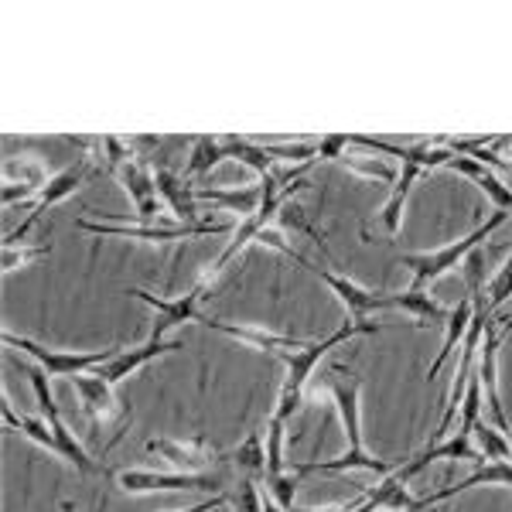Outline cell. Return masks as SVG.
I'll return each instance as SVG.
<instances>
[{
	"mask_svg": "<svg viewBox=\"0 0 512 512\" xmlns=\"http://www.w3.org/2000/svg\"><path fill=\"white\" fill-rule=\"evenodd\" d=\"M345 171L352 175H362V178H376V181H393V168L386 161H376V158H342Z\"/></svg>",
	"mask_w": 512,
	"mask_h": 512,
	"instance_id": "f1b7e54d",
	"label": "cell"
},
{
	"mask_svg": "<svg viewBox=\"0 0 512 512\" xmlns=\"http://www.w3.org/2000/svg\"><path fill=\"white\" fill-rule=\"evenodd\" d=\"M219 161H226V144L222 137H195L192 158H188V178H205Z\"/></svg>",
	"mask_w": 512,
	"mask_h": 512,
	"instance_id": "7402d4cb",
	"label": "cell"
},
{
	"mask_svg": "<svg viewBox=\"0 0 512 512\" xmlns=\"http://www.w3.org/2000/svg\"><path fill=\"white\" fill-rule=\"evenodd\" d=\"M502 328H512V315H509V318H502Z\"/></svg>",
	"mask_w": 512,
	"mask_h": 512,
	"instance_id": "8d00e7d4",
	"label": "cell"
},
{
	"mask_svg": "<svg viewBox=\"0 0 512 512\" xmlns=\"http://www.w3.org/2000/svg\"><path fill=\"white\" fill-rule=\"evenodd\" d=\"M512 297V256L506 260V267H499V274L492 277V284H489V304L492 308H502Z\"/></svg>",
	"mask_w": 512,
	"mask_h": 512,
	"instance_id": "f546056e",
	"label": "cell"
},
{
	"mask_svg": "<svg viewBox=\"0 0 512 512\" xmlns=\"http://www.w3.org/2000/svg\"><path fill=\"white\" fill-rule=\"evenodd\" d=\"M4 185H31V188H45L48 185V171L41 168L35 158H7L4 164Z\"/></svg>",
	"mask_w": 512,
	"mask_h": 512,
	"instance_id": "cb8c5ba5",
	"label": "cell"
},
{
	"mask_svg": "<svg viewBox=\"0 0 512 512\" xmlns=\"http://www.w3.org/2000/svg\"><path fill=\"white\" fill-rule=\"evenodd\" d=\"M222 144H226V158H236L239 164H246V168L260 178L270 175L274 154H270L267 144H256V140H246V137H222Z\"/></svg>",
	"mask_w": 512,
	"mask_h": 512,
	"instance_id": "44dd1931",
	"label": "cell"
},
{
	"mask_svg": "<svg viewBox=\"0 0 512 512\" xmlns=\"http://www.w3.org/2000/svg\"><path fill=\"white\" fill-rule=\"evenodd\" d=\"M0 338H4V345H11V349L28 352L48 376H72L76 379L82 373H96L99 366H106V362H113L120 355V345H106V349H93V352H65V349H48V345H41L28 335L4 332Z\"/></svg>",
	"mask_w": 512,
	"mask_h": 512,
	"instance_id": "277c9868",
	"label": "cell"
},
{
	"mask_svg": "<svg viewBox=\"0 0 512 512\" xmlns=\"http://www.w3.org/2000/svg\"><path fill=\"white\" fill-rule=\"evenodd\" d=\"M154 181H158V195L168 202L171 216H178L181 222H198V205H195V185L181 181L175 171H154Z\"/></svg>",
	"mask_w": 512,
	"mask_h": 512,
	"instance_id": "d6986e66",
	"label": "cell"
},
{
	"mask_svg": "<svg viewBox=\"0 0 512 512\" xmlns=\"http://www.w3.org/2000/svg\"><path fill=\"white\" fill-rule=\"evenodd\" d=\"M72 386H76L79 400H82V410H86L89 424L96 427H110V424H120V420H127V410L117 403V396H113V383H106L103 376L96 373H82L72 379Z\"/></svg>",
	"mask_w": 512,
	"mask_h": 512,
	"instance_id": "7c38bea8",
	"label": "cell"
},
{
	"mask_svg": "<svg viewBox=\"0 0 512 512\" xmlns=\"http://www.w3.org/2000/svg\"><path fill=\"white\" fill-rule=\"evenodd\" d=\"M437 512H448V509H437Z\"/></svg>",
	"mask_w": 512,
	"mask_h": 512,
	"instance_id": "74e56055",
	"label": "cell"
},
{
	"mask_svg": "<svg viewBox=\"0 0 512 512\" xmlns=\"http://www.w3.org/2000/svg\"><path fill=\"white\" fill-rule=\"evenodd\" d=\"M99 147L106 151V168H110V171H120L127 161H134V151H130L120 137H103V140H99Z\"/></svg>",
	"mask_w": 512,
	"mask_h": 512,
	"instance_id": "4dcf8cb0",
	"label": "cell"
},
{
	"mask_svg": "<svg viewBox=\"0 0 512 512\" xmlns=\"http://www.w3.org/2000/svg\"><path fill=\"white\" fill-rule=\"evenodd\" d=\"M0 417H4V431H21L24 437H31V441H35L38 448L52 451L55 458H59V441H55L52 427H45L38 417H21V414H14L11 400H7V393H4V400H0Z\"/></svg>",
	"mask_w": 512,
	"mask_h": 512,
	"instance_id": "ffe728a7",
	"label": "cell"
},
{
	"mask_svg": "<svg viewBox=\"0 0 512 512\" xmlns=\"http://www.w3.org/2000/svg\"><path fill=\"white\" fill-rule=\"evenodd\" d=\"M59 512H76V502H69V499H62V502H59Z\"/></svg>",
	"mask_w": 512,
	"mask_h": 512,
	"instance_id": "d590c367",
	"label": "cell"
},
{
	"mask_svg": "<svg viewBox=\"0 0 512 512\" xmlns=\"http://www.w3.org/2000/svg\"><path fill=\"white\" fill-rule=\"evenodd\" d=\"M76 226L82 233L93 236H113V239H144V243H181L195 236H216L226 233V222H181V226H117V222H93L79 219Z\"/></svg>",
	"mask_w": 512,
	"mask_h": 512,
	"instance_id": "5b68a950",
	"label": "cell"
},
{
	"mask_svg": "<svg viewBox=\"0 0 512 512\" xmlns=\"http://www.w3.org/2000/svg\"><path fill=\"white\" fill-rule=\"evenodd\" d=\"M229 502V495H212V499H202L198 506H188V509H171V512H212V509H219V506H226Z\"/></svg>",
	"mask_w": 512,
	"mask_h": 512,
	"instance_id": "e575fe53",
	"label": "cell"
},
{
	"mask_svg": "<svg viewBox=\"0 0 512 512\" xmlns=\"http://www.w3.org/2000/svg\"><path fill=\"white\" fill-rule=\"evenodd\" d=\"M239 468H246L250 475H267V448H263V434L260 431H250L246 441L229 454Z\"/></svg>",
	"mask_w": 512,
	"mask_h": 512,
	"instance_id": "484cf974",
	"label": "cell"
},
{
	"mask_svg": "<svg viewBox=\"0 0 512 512\" xmlns=\"http://www.w3.org/2000/svg\"><path fill=\"white\" fill-rule=\"evenodd\" d=\"M195 202L219 205V209L236 212L239 219H246L263 205V188L260 185H253V188H205V185H195Z\"/></svg>",
	"mask_w": 512,
	"mask_h": 512,
	"instance_id": "e0dca14e",
	"label": "cell"
},
{
	"mask_svg": "<svg viewBox=\"0 0 512 512\" xmlns=\"http://www.w3.org/2000/svg\"><path fill=\"white\" fill-rule=\"evenodd\" d=\"M52 253V246L48 243H41V246H4V274H11V270H18V267H28V263H35V260H45V256Z\"/></svg>",
	"mask_w": 512,
	"mask_h": 512,
	"instance_id": "83f0119b",
	"label": "cell"
},
{
	"mask_svg": "<svg viewBox=\"0 0 512 512\" xmlns=\"http://www.w3.org/2000/svg\"><path fill=\"white\" fill-rule=\"evenodd\" d=\"M35 192H38V188H31V185H4V205L11 209L14 202H28Z\"/></svg>",
	"mask_w": 512,
	"mask_h": 512,
	"instance_id": "836d02e7",
	"label": "cell"
},
{
	"mask_svg": "<svg viewBox=\"0 0 512 512\" xmlns=\"http://www.w3.org/2000/svg\"><path fill=\"white\" fill-rule=\"evenodd\" d=\"M328 390H332V400L338 407V417H342V427H345V448L342 458H332V461H301L294 465V475H308V472H325V475H335V472H349V468H362V472H376V475H393L400 465L393 461H383V458H373L362 444V410H359V396H362V383L359 379H338V369H332L328 376Z\"/></svg>",
	"mask_w": 512,
	"mask_h": 512,
	"instance_id": "6da1fadb",
	"label": "cell"
},
{
	"mask_svg": "<svg viewBox=\"0 0 512 512\" xmlns=\"http://www.w3.org/2000/svg\"><path fill=\"white\" fill-rule=\"evenodd\" d=\"M478 379H482L485 390V407H489V424L499 427L502 434H512V424L506 417V407H502L499 396V332L492 325H485L482 335V359H478Z\"/></svg>",
	"mask_w": 512,
	"mask_h": 512,
	"instance_id": "4fadbf2b",
	"label": "cell"
},
{
	"mask_svg": "<svg viewBox=\"0 0 512 512\" xmlns=\"http://www.w3.org/2000/svg\"><path fill=\"white\" fill-rule=\"evenodd\" d=\"M205 328L219 335H229L236 342H246L260 352H270V355H284V352H297L304 349V338H291V335H280V332H267V328H253V325H229V321H219V318H202Z\"/></svg>",
	"mask_w": 512,
	"mask_h": 512,
	"instance_id": "5bb4252c",
	"label": "cell"
},
{
	"mask_svg": "<svg viewBox=\"0 0 512 512\" xmlns=\"http://www.w3.org/2000/svg\"><path fill=\"white\" fill-rule=\"evenodd\" d=\"M202 287H205V280L195 287V291H188V294H181V297H158V294L144 291V287H127V294L140 297V301L154 308L158 321H154L151 338H154V342H161V338L168 335L171 328L185 325V321H202V315H198V297H202Z\"/></svg>",
	"mask_w": 512,
	"mask_h": 512,
	"instance_id": "30bf717a",
	"label": "cell"
},
{
	"mask_svg": "<svg viewBox=\"0 0 512 512\" xmlns=\"http://www.w3.org/2000/svg\"><path fill=\"white\" fill-rule=\"evenodd\" d=\"M284 475V424L267 420V478Z\"/></svg>",
	"mask_w": 512,
	"mask_h": 512,
	"instance_id": "4316f807",
	"label": "cell"
},
{
	"mask_svg": "<svg viewBox=\"0 0 512 512\" xmlns=\"http://www.w3.org/2000/svg\"><path fill=\"white\" fill-rule=\"evenodd\" d=\"M373 332H379V325H373V321H345V325L338 328L335 335H328L325 342H308L304 349L280 355V362L287 366V379H284V390H280V400H277V407H274V414H270V417L280 420V424H287V420L294 417V410L301 407L304 383H308L311 369H315L332 349H338V345L349 342V338L373 335Z\"/></svg>",
	"mask_w": 512,
	"mask_h": 512,
	"instance_id": "7a4b0ae2",
	"label": "cell"
},
{
	"mask_svg": "<svg viewBox=\"0 0 512 512\" xmlns=\"http://www.w3.org/2000/svg\"><path fill=\"white\" fill-rule=\"evenodd\" d=\"M147 454H158L171 465V472H185V475H202L205 465L216 461V451L205 437H151L144 444Z\"/></svg>",
	"mask_w": 512,
	"mask_h": 512,
	"instance_id": "9c48e42d",
	"label": "cell"
},
{
	"mask_svg": "<svg viewBox=\"0 0 512 512\" xmlns=\"http://www.w3.org/2000/svg\"><path fill=\"white\" fill-rule=\"evenodd\" d=\"M236 512H263V495L256 489L253 478H243L239 482V492H236Z\"/></svg>",
	"mask_w": 512,
	"mask_h": 512,
	"instance_id": "1f68e13d",
	"label": "cell"
},
{
	"mask_svg": "<svg viewBox=\"0 0 512 512\" xmlns=\"http://www.w3.org/2000/svg\"><path fill=\"white\" fill-rule=\"evenodd\" d=\"M28 376H31V390H35L38 403H41V414L48 417V424H52L55 441H59V458H62V461H69V465L76 468V472H82V475H93V472H99L96 461L89 458V451L82 448V444L76 441V434L69 431V424H65V420H62V414H59V403H55L52 390H48V373L38 366V369H28Z\"/></svg>",
	"mask_w": 512,
	"mask_h": 512,
	"instance_id": "8992f818",
	"label": "cell"
},
{
	"mask_svg": "<svg viewBox=\"0 0 512 512\" xmlns=\"http://www.w3.org/2000/svg\"><path fill=\"white\" fill-rule=\"evenodd\" d=\"M448 171H458V175L472 178L478 188L485 192V198L495 205L499 212H512V188L495 175L492 168H485V164H478L475 158H465V154H454L448 161Z\"/></svg>",
	"mask_w": 512,
	"mask_h": 512,
	"instance_id": "9a60e30c",
	"label": "cell"
},
{
	"mask_svg": "<svg viewBox=\"0 0 512 512\" xmlns=\"http://www.w3.org/2000/svg\"><path fill=\"white\" fill-rule=\"evenodd\" d=\"M96 175V168L89 161H76L72 164V168H65V171H59V175H52L48 178V185L41 188L38 192V198H35V205H31V216L21 222L18 229H14L11 236L4 239V246H18L24 236L31 233V226H35V222L41 219V212L45 209H52V205H59L62 198H69V195H76L82 185H86L89 178Z\"/></svg>",
	"mask_w": 512,
	"mask_h": 512,
	"instance_id": "ba28073f",
	"label": "cell"
},
{
	"mask_svg": "<svg viewBox=\"0 0 512 512\" xmlns=\"http://www.w3.org/2000/svg\"><path fill=\"white\" fill-rule=\"evenodd\" d=\"M117 485L127 495L147 492H216L222 495V475H185V472H144V468H127L117 472Z\"/></svg>",
	"mask_w": 512,
	"mask_h": 512,
	"instance_id": "52a82bcc",
	"label": "cell"
},
{
	"mask_svg": "<svg viewBox=\"0 0 512 512\" xmlns=\"http://www.w3.org/2000/svg\"><path fill=\"white\" fill-rule=\"evenodd\" d=\"M308 270L321 280V284H328V291L349 308V321H366V315H376V311H396L393 294H373L349 277L332 274V270H321V267H308Z\"/></svg>",
	"mask_w": 512,
	"mask_h": 512,
	"instance_id": "8fae6325",
	"label": "cell"
},
{
	"mask_svg": "<svg viewBox=\"0 0 512 512\" xmlns=\"http://www.w3.org/2000/svg\"><path fill=\"white\" fill-rule=\"evenodd\" d=\"M181 349V342H147V345H140V349H130V352H120L113 362H106V366H99L96 369V376H103L106 383H113L117 386L120 379H127L130 373H137L140 366H147L151 359H158V355H168V352H178Z\"/></svg>",
	"mask_w": 512,
	"mask_h": 512,
	"instance_id": "2e32d148",
	"label": "cell"
},
{
	"mask_svg": "<svg viewBox=\"0 0 512 512\" xmlns=\"http://www.w3.org/2000/svg\"><path fill=\"white\" fill-rule=\"evenodd\" d=\"M472 315H475V304H472V294L468 297H461L458 301V308H451V315H448V332H444V342H441V352H437V359L431 362V369H427V379H437V373L444 369V362L451 359L454 349H458V342H465V335H468V325H472Z\"/></svg>",
	"mask_w": 512,
	"mask_h": 512,
	"instance_id": "ac0fdd59",
	"label": "cell"
},
{
	"mask_svg": "<svg viewBox=\"0 0 512 512\" xmlns=\"http://www.w3.org/2000/svg\"><path fill=\"white\" fill-rule=\"evenodd\" d=\"M509 212H499L495 209V216L489 222H482V226L475 229V233H468L465 239H458V243H451V246H444V250H437V253H400L396 256V263L400 267H407L410 274H414V284H410V291H417V294H424V287H431L437 277H444L448 270H454L458 263H465V256L478 250V246L489 239L495 229L506 222Z\"/></svg>",
	"mask_w": 512,
	"mask_h": 512,
	"instance_id": "3957f363",
	"label": "cell"
},
{
	"mask_svg": "<svg viewBox=\"0 0 512 512\" xmlns=\"http://www.w3.org/2000/svg\"><path fill=\"white\" fill-rule=\"evenodd\" d=\"M482 410H485V403H482V379H478V369L472 373V379H468V390H465V400H461V420H458V434H465V437H472L475 434V427H478V420H482Z\"/></svg>",
	"mask_w": 512,
	"mask_h": 512,
	"instance_id": "d4e9b609",
	"label": "cell"
},
{
	"mask_svg": "<svg viewBox=\"0 0 512 512\" xmlns=\"http://www.w3.org/2000/svg\"><path fill=\"white\" fill-rule=\"evenodd\" d=\"M349 144H355V137L349 134H332V137L318 140V161H342V151Z\"/></svg>",
	"mask_w": 512,
	"mask_h": 512,
	"instance_id": "d6a6232c",
	"label": "cell"
},
{
	"mask_svg": "<svg viewBox=\"0 0 512 512\" xmlns=\"http://www.w3.org/2000/svg\"><path fill=\"white\" fill-rule=\"evenodd\" d=\"M475 437H478V451H482L485 461H512V437L502 434L499 427H492L485 417L478 420Z\"/></svg>",
	"mask_w": 512,
	"mask_h": 512,
	"instance_id": "603a6c76",
	"label": "cell"
}]
</instances>
